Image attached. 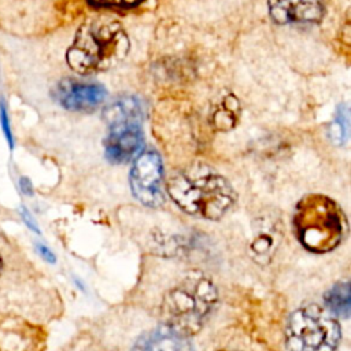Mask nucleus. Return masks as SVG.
Returning a JSON list of instances; mask_svg holds the SVG:
<instances>
[{
    "mask_svg": "<svg viewBox=\"0 0 351 351\" xmlns=\"http://www.w3.org/2000/svg\"><path fill=\"white\" fill-rule=\"evenodd\" d=\"M19 188L25 195H33V185L32 181L27 177H21L19 178Z\"/></svg>",
    "mask_w": 351,
    "mask_h": 351,
    "instance_id": "obj_20",
    "label": "nucleus"
},
{
    "mask_svg": "<svg viewBox=\"0 0 351 351\" xmlns=\"http://www.w3.org/2000/svg\"><path fill=\"white\" fill-rule=\"evenodd\" d=\"M217 300V289L211 280L199 271H189L162 302L165 325L192 336L200 330Z\"/></svg>",
    "mask_w": 351,
    "mask_h": 351,
    "instance_id": "obj_4",
    "label": "nucleus"
},
{
    "mask_svg": "<svg viewBox=\"0 0 351 351\" xmlns=\"http://www.w3.org/2000/svg\"><path fill=\"white\" fill-rule=\"evenodd\" d=\"M293 226L306 250L324 254L341 243L347 232V219L335 200L321 193H310L296 204Z\"/></svg>",
    "mask_w": 351,
    "mask_h": 351,
    "instance_id": "obj_3",
    "label": "nucleus"
},
{
    "mask_svg": "<svg viewBox=\"0 0 351 351\" xmlns=\"http://www.w3.org/2000/svg\"><path fill=\"white\" fill-rule=\"evenodd\" d=\"M337 319L328 310L310 304L292 313L285 328L289 351H335L340 340Z\"/></svg>",
    "mask_w": 351,
    "mask_h": 351,
    "instance_id": "obj_5",
    "label": "nucleus"
},
{
    "mask_svg": "<svg viewBox=\"0 0 351 351\" xmlns=\"http://www.w3.org/2000/svg\"><path fill=\"white\" fill-rule=\"evenodd\" d=\"M55 100L70 111H93L106 99V89L95 81L64 78L53 88Z\"/></svg>",
    "mask_w": 351,
    "mask_h": 351,
    "instance_id": "obj_7",
    "label": "nucleus"
},
{
    "mask_svg": "<svg viewBox=\"0 0 351 351\" xmlns=\"http://www.w3.org/2000/svg\"><path fill=\"white\" fill-rule=\"evenodd\" d=\"M270 16L277 23H314L321 21V0H267Z\"/></svg>",
    "mask_w": 351,
    "mask_h": 351,
    "instance_id": "obj_9",
    "label": "nucleus"
},
{
    "mask_svg": "<svg viewBox=\"0 0 351 351\" xmlns=\"http://www.w3.org/2000/svg\"><path fill=\"white\" fill-rule=\"evenodd\" d=\"M90 4L96 7H118V8H129L140 4L143 0H88Z\"/></svg>",
    "mask_w": 351,
    "mask_h": 351,
    "instance_id": "obj_16",
    "label": "nucleus"
},
{
    "mask_svg": "<svg viewBox=\"0 0 351 351\" xmlns=\"http://www.w3.org/2000/svg\"><path fill=\"white\" fill-rule=\"evenodd\" d=\"M132 351H195L188 336L162 324L141 335Z\"/></svg>",
    "mask_w": 351,
    "mask_h": 351,
    "instance_id": "obj_10",
    "label": "nucleus"
},
{
    "mask_svg": "<svg viewBox=\"0 0 351 351\" xmlns=\"http://www.w3.org/2000/svg\"><path fill=\"white\" fill-rule=\"evenodd\" d=\"M130 189L134 197L148 207H159L163 200V165L158 152L140 154L130 170Z\"/></svg>",
    "mask_w": 351,
    "mask_h": 351,
    "instance_id": "obj_6",
    "label": "nucleus"
},
{
    "mask_svg": "<svg viewBox=\"0 0 351 351\" xmlns=\"http://www.w3.org/2000/svg\"><path fill=\"white\" fill-rule=\"evenodd\" d=\"M350 282L341 281L335 284L330 289L326 291L324 299L330 311L336 317L348 318L351 311V291Z\"/></svg>",
    "mask_w": 351,
    "mask_h": 351,
    "instance_id": "obj_12",
    "label": "nucleus"
},
{
    "mask_svg": "<svg viewBox=\"0 0 351 351\" xmlns=\"http://www.w3.org/2000/svg\"><path fill=\"white\" fill-rule=\"evenodd\" d=\"M21 217H22L23 222L26 223V226H27L30 230H33L34 233H38V234H40V228H38L37 222L34 221V218L32 217L30 211H29L25 206H22V207H21Z\"/></svg>",
    "mask_w": 351,
    "mask_h": 351,
    "instance_id": "obj_18",
    "label": "nucleus"
},
{
    "mask_svg": "<svg viewBox=\"0 0 351 351\" xmlns=\"http://www.w3.org/2000/svg\"><path fill=\"white\" fill-rule=\"evenodd\" d=\"M104 140L106 158L112 163H126L143 148L144 136L140 122H125L108 126Z\"/></svg>",
    "mask_w": 351,
    "mask_h": 351,
    "instance_id": "obj_8",
    "label": "nucleus"
},
{
    "mask_svg": "<svg viewBox=\"0 0 351 351\" xmlns=\"http://www.w3.org/2000/svg\"><path fill=\"white\" fill-rule=\"evenodd\" d=\"M330 138L335 144H343L348 136V108L346 104L340 106L335 121L329 129Z\"/></svg>",
    "mask_w": 351,
    "mask_h": 351,
    "instance_id": "obj_14",
    "label": "nucleus"
},
{
    "mask_svg": "<svg viewBox=\"0 0 351 351\" xmlns=\"http://www.w3.org/2000/svg\"><path fill=\"white\" fill-rule=\"evenodd\" d=\"M273 234L269 233H259L252 244H251V250L252 254L255 255V258H269L271 251H273V244H274V239L271 237Z\"/></svg>",
    "mask_w": 351,
    "mask_h": 351,
    "instance_id": "obj_15",
    "label": "nucleus"
},
{
    "mask_svg": "<svg viewBox=\"0 0 351 351\" xmlns=\"http://www.w3.org/2000/svg\"><path fill=\"white\" fill-rule=\"evenodd\" d=\"M37 251H38V254H40V255H41L47 262H49V263H55L56 258H55L53 252H52L48 247H45L44 244H37Z\"/></svg>",
    "mask_w": 351,
    "mask_h": 351,
    "instance_id": "obj_19",
    "label": "nucleus"
},
{
    "mask_svg": "<svg viewBox=\"0 0 351 351\" xmlns=\"http://www.w3.org/2000/svg\"><path fill=\"white\" fill-rule=\"evenodd\" d=\"M129 38L122 25L107 16L84 22L70 48L66 60L71 70L81 75L106 71L121 63L129 52Z\"/></svg>",
    "mask_w": 351,
    "mask_h": 351,
    "instance_id": "obj_1",
    "label": "nucleus"
},
{
    "mask_svg": "<svg viewBox=\"0 0 351 351\" xmlns=\"http://www.w3.org/2000/svg\"><path fill=\"white\" fill-rule=\"evenodd\" d=\"M0 119H1V126H3L4 136H5L7 141H8L10 148L12 149L14 148V137H12V132H11V128H10L8 115H7V111H5V107H4L3 103H0Z\"/></svg>",
    "mask_w": 351,
    "mask_h": 351,
    "instance_id": "obj_17",
    "label": "nucleus"
},
{
    "mask_svg": "<svg viewBox=\"0 0 351 351\" xmlns=\"http://www.w3.org/2000/svg\"><path fill=\"white\" fill-rule=\"evenodd\" d=\"M1 269H3V261H1V256H0V273H1Z\"/></svg>",
    "mask_w": 351,
    "mask_h": 351,
    "instance_id": "obj_21",
    "label": "nucleus"
},
{
    "mask_svg": "<svg viewBox=\"0 0 351 351\" xmlns=\"http://www.w3.org/2000/svg\"><path fill=\"white\" fill-rule=\"evenodd\" d=\"M103 119L108 126L143 119V103L134 96H122L111 101L103 111Z\"/></svg>",
    "mask_w": 351,
    "mask_h": 351,
    "instance_id": "obj_11",
    "label": "nucleus"
},
{
    "mask_svg": "<svg viewBox=\"0 0 351 351\" xmlns=\"http://www.w3.org/2000/svg\"><path fill=\"white\" fill-rule=\"evenodd\" d=\"M166 189L182 211L204 219H219L234 202L232 185L210 170L177 173Z\"/></svg>",
    "mask_w": 351,
    "mask_h": 351,
    "instance_id": "obj_2",
    "label": "nucleus"
},
{
    "mask_svg": "<svg viewBox=\"0 0 351 351\" xmlns=\"http://www.w3.org/2000/svg\"><path fill=\"white\" fill-rule=\"evenodd\" d=\"M237 114H239V103L233 96H228L221 108L218 111H215L214 114V123L218 129L221 130H226L230 129L237 119Z\"/></svg>",
    "mask_w": 351,
    "mask_h": 351,
    "instance_id": "obj_13",
    "label": "nucleus"
}]
</instances>
